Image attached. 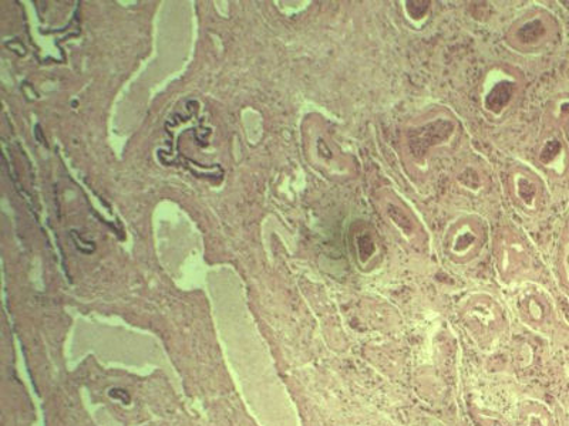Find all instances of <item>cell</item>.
<instances>
[{
  "label": "cell",
  "mask_w": 569,
  "mask_h": 426,
  "mask_svg": "<svg viewBox=\"0 0 569 426\" xmlns=\"http://www.w3.org/2000/svg\"><path fill=\"white\" fill-rule=\"evenodd\" d=\"M540 161L541 164L548 166V169L558 172L566 170L567 149L560 136L552 135L543 142L540 151Z\"/></svg>",
  "instance_id": "6da1fadb"
},
{
  "label": "cell",
  "mask_w": 569,
  "mask_h": 426,
  "mask_svg": "<svg viewBox=\"0 0 569 426\" xmlns=\"http://www.w3.org/2000/svg\"><path fill=\"white\" fill-rule=\"evenodd\" d=\"M553 29L556 28L550 19L537 17L521 28L520 38L528 44L546 43L551 38Z\"/></svg>",
  "instance_id": "7a4b0ae2"
},
{
  "label": "cell",
  "mask_w": 569,
  "mask_h": 426,
  "mask_svg": "<svg viewBox=\"0 0 569 426\" xmlns=\"http://www.w3.org/2000/svg\"><path fill=\"white\" fill-rule=\"evenodd\" d=\"M556 119L562 125V129L569 134V99L558 101L556 106Z\"/></svg>",
  "instance_id": "3957f363"
},
{
  "label": "cell",
  "mask_w": 569,
  "mask_h": 426,
  "mask_svg": "<svg viewBox=\"0 0 569 426\" xmlns=\"http://www.w3.org/2000/svg\"><path fill=\"white\" fill-rule=\"evenodd\" d=\"M562 272H563V278H566L567 287L569 291V245H568V243L566 246V252H563Z\"/></svg>",
  "instance_id": "277c9868"
},
{
  "label": "cell",
  "mask_w": 569,
  "mask_h": 426,
  "mask_svg": "<svg viewBox=\"0 0 569 426\" xmlns=\"http://www.w3.org/2000/svg\"><path fill=\"white\" fill-rule=\"evenodd\" d=\"M567 243L569 245V222H568V230H567Z\"/></svg>",
  "instance_id": "5b68a950"
}]
</instances>
